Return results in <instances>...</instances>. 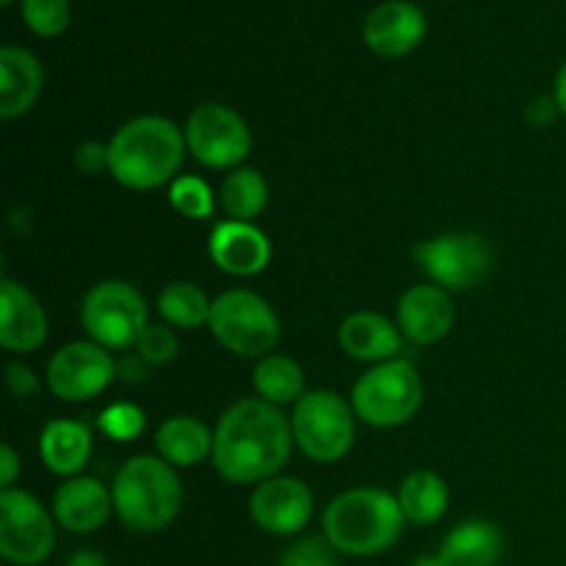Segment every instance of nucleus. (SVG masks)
Listing matches in <instances>:
<instances>
[{"mask_svg":"<svg viewBox=\"0 0 566 566\" xmlns=\"http://www.w3.org/2000/svg\"><path fill=\"white\" fill-rule=\"evenodd\" d=\"M291 420L263 398H241L221 415L213 431V468L230 484H263L287 464L293 451Z\"/></svg>","mask_w":566,"mask_h":566,"instance_id":"1","label":"nucleus"},{"mask_svg":"<svg viewBox=\"0 0 566 566\" xmlns=\"http://www.w3.org/2000/svg\"><path fill=\"white\" fill-rule=\"evenodd\" d=\"M186 153V133L175 122L166 116H136L111 136L108 171L119 186L149 191L177 180Z\"/></svg>","mask_w":566,"mask_h":566,"instance_id":"2","label":"nucleus"},{"mask_svg":"<svg viewBox=\"0 0 566 566\" xmlns=\"http://www.w3.org/2000/svg\"><path fill=\"white\" fill-rule=\"evenodd\" d=\"M398 497L376 486L340 492L324 512V536L343 556H379L403 534Z\"/></svg>","mask_w":566,"mask_h":566,"instance_id":"3","label":"nucleus"},{"mask_svg":"<svg viewBox=\"0 0 566 566\" xmlns=\"http://www.w3.org/2000/svg\"><path fill=\"white\" fill-rule=\"evenodd\" d=\"M114 512L133 534H155L169 528L182 506V484L177 470L160 457H133L116 473Z\"/></svg>","mask_w":566,"mask_h":566,"instance_id":"4","label":"nucleus"},{"mask_svg":"<svg viewBox=\"0 0 566 566\" xmlns=\"http://www.w3.org/2000/svg\"><path fill=\"white\" fill-rule=\"evenodd\" d=\"M423 403V379L409 359H390L365 370L352 390V407L363 423L396 429L409 423Z\"/></svg>","mask_w":566,"mask_h":566,"instance_id":"5","label":"nucleus"},{"mask_svg":"<svg viewBox=\"0 0 566 566\" xmlns=\"http://www.w3.org/2000/svg\"><path fill=\"white\" fill-rule=\"evenodd\" d=\"M208 329L235 357L263 359L280 343V318L252 291H224L210 304Z\"/></svg>","mask_w":566,"mask_h":566,"instance_id":"6","label":"nucleus"},{"mask_svg":"<svg viewBox=\"0 0 566 566\" xmlns=\"http://www.w3.org/2000/svg\"><path fill=\"white\" fill-rule=\"evenodd\" d=\"M81 324L88 340L108 352L136 348L138 337L149 326L147 302L130 282L105 280L83 298Z\"/></svg>","mask_w":566,"mask_h":566,"instance_id":"7","label":"nucleus"},{"mask_svg":"<svg viewBox=\"0 0 566 566\" xmlns=\"http://www.w3.org/2000/svg\"><path fill=\"white\" fill-rule=\"evenodd\" d=\"M293 440L318 464L340 462L354 446V407L332 390H310L293 407Z\"/></svg>","mask_w":566,"mask_h":566,"instance_id":"8","label":"nucleus"},{"mask_svg":"<svg viewBox=\"0 0 566 566\" xmlns=\"http://www.w3.org/2000/svg\"><path fill=\"white\" fill-rule=\"evenodd\" d=\"M55 547V523L25 490L0 492V556L11 566H39Z\"/></svg>","mask_w":566,"mask_h":566,"instance_id":"9","label":"nucleus"},{"mask_svg":"<svg viewBox=\"0 0 566 566\" xmlns=\"http://www.w3.org/2000/svg\"><path fill=\"white\" fill-rule=\"evenodd\" d=\"M415 260L434 285L451 291H468L486 280L495 265V254L486 238L475 232H448L415 247Z\"/></svg>","mask_w":566,"mask_h":566,"instance_id":"10","label":"nucleus"},{"mask_svg":"<svg viewBox=\"0 0 566 566\" xmlns=\"http://www.w3.org/2000/svg\"><path fill=\"white\" fill-rule=\"evenodd\" d=\"M182 133H186L188 153L208 169H238L252 153V130L230 105H197Z\"/></svg>","mask_w":566,"mask_h":566,"instance_id":"11","label":"nucleus"},{"mask_svg":"<svg viewBox=\"0 0 566 566\" xmlns=\"http://www.w3.org/2000/svg\"><path fill=\"white\" fill-rule=\"evenodd\" d=\"M116 379V363L108 348L92 340L61 346L48 363V387L55 398L70 403L97 398Z\"/></svg>","mask_w":566,"mask_h":566,"instance_id":"12","label":"nucleus"},{"mask_svg":"<svg viewBox=\"0 0 566 566\" xmlns=\"http://www.w3.org/2000/svg\"><path fill=\"white\" fill-rule=\"evenodd\" d=\"M313 506V490L293 475H274L254 486L249 497V514L254 525L274 536H293L307 528Z\"/></svg>","mask_w":566,"mask_h":566,"instance_id":"13","label":"nucleus"},{"mask_svg":"<svg viewBox=\"0 0 566 566\" xmlns=\"http://www.w3.org/2000/svg\"><path fill=\"white\" fill-rule=\"evenodd\" d=\"M457 310L446 287L426 282L412 285L398 298V329L415 346H434L453 329Z\"/></svg>","mask_w":566,"mask_h":566,"instance_id":"14","label":"nucleus"},{"mask_svg":"<svg viewBox=\"0 0 566 566\" xmlns=\"http://www.w3.org/2000/svg\"><path fill=\"white\" fill-rule=\"evenodd\" d=\"M365 44L376 55L385 59H401L412 53L426 36V14L420 6L409 0H385L376 6L363 25Z\"/></svg>","mask_w":566,"mask_h":566,"instance_id":"15","label":"nucleus"},{"mask_svg":"<svg viewBox=\"0 0 566 566\" xmlns=\"http://www.w3.org/2000/svg\"><path fill=\"white\" fill-rule=\"evenodd\" d=\"M210 260L224 274L254 276L271 263V241L260 227L249 221H221L213 227L208 243Z\"/></svg>","mask_w":566,"mask_h":566,"instance_id":"16","label":"nucleus"},{"mask_svg":"<svg viewBox=\"0 0 566 566\" xmlns=\"http://www.w3.org/2000/svg\"><path fill=\"white\" fill-rule=\"evenodd\" d=\"M48 337V315L39 298L17 282H0V346L11 354H31Z\"/></svg>","mask_w":566,"mask_h":566,"instance_id":"17","label":"nucleus"},{"mask_svg":"<svg viewBox=\"0 0 566 566\" xmlns=\"http://www.w3.org/2000/svg\"><path fill=\"white\" fill-rule=\"evenodd\" d=\"M114 495L97 479H66L53 495V517L70 534H94L108 523Z\"/></svg>","mask_w":566,"mask_h":566,"instance_id":"18","label":"nucleus"},{"mask_svg":"<svg viewBox=\"0 0 566 566\" xmlns=\"http://www.w3.org/2000/svg\"><path fill=\"white\" fill-rule=\"evenodd\" d=\"M337 340H340L343 352L348 357L374 365L398 359V352L403 346V335L398 324H392L385 315L370 313V310H359V313L348 315L340 324Z\"/></svg>","mask_w":566,"mask_h":566,"instance_id":"19","label":"nucleus"},{"mask_svg":"<svg viewBox=\"0 0 566 566\" xmlns=\"http://www.w3.org/2000/svg\"><path fill=\"white\" fill-rule=\"evenodd\" d=\"M506 539L501 528L486 520H468L442 539L440 551L431 553L437 566H501Z\"/></svg>","mask_w":566,"mask_h":566,"instance_id":"20","label":"nucleus"},{"mask_svg":"<svg viewBox=\"0 0 566 566\" xmlns=\"http://www.w3.org/2000/svg\"><path fill=\"white\" fill-rule=\"evenodd\" d=\"M42 92V64L17 44L0 50V116L17 119L28 114Z\"/></svg>","mask_w":566,"mask_h":566,"instance_id":"21","label":"nucleus"},{"mask_svg":"<svg viewBox=\"0 0 566 566\" xmlns=\"http://www.w3.org/2000/svg\"><path fill=\"white\" fill-rule=\"evenodd\" d=\"M39 457L50 473L72 479L92 457V429L81 420H50L39 437Z\"/></svg>","mask_w":566,"mask_h":566,"instance_id":"22","label":"nucleus"},{"mask_svg":"<svg viewBox=\"0 0 566 566\" xmlns=\"http://www.w3.org/2000/svg\"><path fill=\"white\" fill-rule=\"evenodd\" d=\"M155 448H158V457L171 468H193L213 457V431L191 415H175L160 423Z\"/></svg>","mask_w":566,"mask_h":566,"instance_id":"23","label":"nucleus"},{"mask_svg":"<svg viewBox=\"0 0 566 566\" xmlns=\"http://www.w3.org/2000/svg\"><path fill=\"white\" fill-rule=\"evenodd\" d=\"M398 506L407 523L434 525L448 512V484L434 470H415L398 486Z\"/></svg>","mask_w":566,"mask_h":566,"instance_id":"24","label":"nucleus"},{"mask_svg":"<svg viewBox=\"0 0 566 566\" xmlns=\"http://www.w3.org/2000/svg\"><path fill=\"white\" fill-rule=\"evenodd\" d=\"M254 390L263 401L274 403V407H285L293 403L296 407L304 396H307V381H304V370L296 359L285 357V354H269L254 368Z\"/></svg>","mask_w":566,"mask_h":566,"instance_id":"25","label":"nucleus"},{"mask_svg":"<svg viewBox=\"0 0 566 566\" xmlns=\"http://www.w3.org/2000/svg\"><path fill=\"white\" fill-rule=\"evenodd\" d=\"M219 205L230 221L252 224V219H258L269 205V182L252 166H238L221 182Z\"/></svg>","mask_w":566,"mask_h":566,"instance_id":"26","label":"nucleus"},{"mask_svg":"<svg viewBox=\"0 0 566 566\" xmlns=\"http://www.w3.org/2000/svg\"><path fill=\"white\" fill-rule=\"evenodd\" d=\"M210 298L193 282H169L158 293V313L175 329H197L208 324Z\"/></svg>","mask_w":566,"mask_h":566,"instance_id":"27","label":"nucleus"},{"mask_svg":"<svg viewBox=\"0 0 566 566\" xmlns=\"http://www.w3.org/2000/svg\"><path fill=\"white\" fill-rule=\"evenodd\" d=\"M169 205L186 219L202 221L213 216L216 197L202 177L182 175L169 186Z\"/></svg>","mask_w":566,"mask_h":566,"instance_id":"28","label":"nucleus"},{"mask_svg":"<svg viewBox=\"0 0 566 566\" xmlns=\"http://www.w3.org/2000/svg\"><path fill=\"white\" fill-rule=\"evenodd\" d=\"M22 20L36 36H61L70 28V0H22Z\"/></svg>","mask_w":566,"mask_h":566,"instance_id":"29","label":"nucleus"},{"mask_svg":"<svg viewBox=\"0 0 566 566\" xmlns=\"http://www.w3.org/2000/svg\"><path fill=\"white\" fill-rule=\"evenodd\" d=\"M136 354L144 363L153 365V368H160V365H169L180 354V343H177V335L171 332V326L149 324L142 332V337H138Z\"/></svg>","mask_w":566,"mask_h":566,"instance_id":"30","label":"nucleus"},{"mask_svg":"<svg viewBox=\"0 0 566 566\" xmlns=\"http://www.w3.org/2000/svg\"><path fill=\"white\" fill-rule=\"evenodd\" d=\"M144 412L136 407V403H111L103 415H99V429H103L105 437L116 442H130L136 440L144 431Z\"/></svg>","mask_w":566,"mask_h":566,"instance_id":"31","label":"nucleus"},{"mask_svg":"<svg viewBox=\"0 0 566 566\" xmlns=\"http://www.w3.org/2000/svg\"><path fill=\"white\" fill-rule=\"evenodd\" d=\"M280 566H337V551L326 536H304L282 553Z\"/></svg>","mask_w":566,"mask_h":566,"instance_id":"32","label":"nucleus"},{"mask_svg":"<svg viewBox=\"0 0 566 566\" xmlns=\"http://www.w3.org/2000/svg\"><path fill=\"white\" fill-rule=\"evenodd\" d=\"M6 385H9L11 396L17 401H28V398L39 396V379L28 365L22 363H9L6 365Z\"/></svg>","mask_w":566,"mask_h":566,"instance_id":"33","label":"nucleus"},{"mask_svg":"<svg viewBox=\"0 0 566 566\" xmlns=\"http://www.w3.org/2000/svg\"><path fill=\"white\" fill-rule=\"evenodd\" d=\"M75 166L83 175H99L108 171V144L83 142L75 149Z\"/></svg>","mask_w":566,"mask_h":566,"instance_id":"34","label":"nucleus"},{"mask_svg":"<svg viewBox=\"0 0 566 566\" xmlns=\"http://www.w3.org/2000/svg\"><path fill=\"white\" fill-rule=\"evenodd\" d=\"M149 368H153V365H147L138 354H133V357H125L116 365V376H122L127 385H138V381H147Z\"/></svg>","mask_w":566,"mask_h":566,"instance_id":"35","label":"nucleus"},{"mask_svg":"<svg viewBox=\"0 0 566 566\" xmlns=\"http://www.w3.org/2000/svg\"><path fill=\"white\" fill-rule=\"evenodd\" d=\"M17 475H20V457H17L11 446H3L0 448V486H3V490H11Z\"/></svg>","mask_w":566,"mask_h":566,"instance_id":"36","label":"nucleus"},{"mask_svg":"<svg viewBox=\"0 0 566 566\" xmlns=\"http://www.w3.org/2000/svg\"><path fill=\"white\" fill-rule=\"evenodd\" d=\"M556 114H562V111H558V105H556V99L553 97H539L536 99V103H531L528 105V122L531 125H536V127H545V125H551L553 122V116Z\"/></svg>","mask_w":566,"mask_h":566,"instance_id":"37","label":"nucleus"},{"mask_svg":"<svg viewBox=\"0 0 566 566\" xmlns=\"http://www.w3.org/2000/svg\"><path fill=\"white\" fill-rule=\"evenodd\" d=\"M64 566H111L108 558L99 551H92V547H83V551H75L70 558H66Z\"/></svg>","mask_w":566,"mask_h":566,"instance_id":"38","label":"nucleus"},{"mask_svg":"<svg viewBox=\"0 0 566 566\" xmlns=\"http://www.w3.org/2000/svg\"><path fill=\"white\" fill-rule=\"evenodd\" d=\"M553 99H556L558 111L566 116V64L558 70L556 75V86H553Z\"/></svg>","mask_w":566,"mask_h":566,"instance_id":"39","label":"nucleus"},{"mask_svg":"<svg viewBox=\"0 0 566 566\" xmlns=\"http://www.w3.org/2000/svg\"><path fill=\"white\" fill-rule=\"evenodd\" d=\"M0 3H3V6H11V3H14V0H0Z\"/></svg>","mask_w":566,"mask_h":566,"instance_id":"40","label":"nucleus"}]
</instances>
